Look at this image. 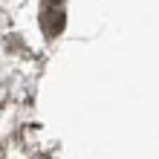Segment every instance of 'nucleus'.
I'll return each instance as SVG.
<instances>
[{
    "instance_id": "f257e3e1",
    "label": "nucleus",
    "mask_w": 159,
    "mask_h": 159,
    "mask_svg": "<svg viewBox=\"0 0 159 159\" xmlns=\"http://www.w3.org/2000/svg\"><path fill=\"white\" fill-rule=\"evenodd\" d=\"M41 26L46 32V38H58L64 29V9L61 0L52 3V0H41Z\"/></svg>"
},
{
    "instance_id": "f03ea898",
    "label": "nucleus",
    "mask_w": 159,
    "mask_h": 159,
    "mask_svg": "<svg viewBox=\"0 0 159 159\" xmlns=\"http://www.w3.org/2000/svg\"><path fill=\"white\" fill-rule=\"evenodd\" d=\"M0 159H3V148H0Z\"/></svg>"
}]
</instances>
